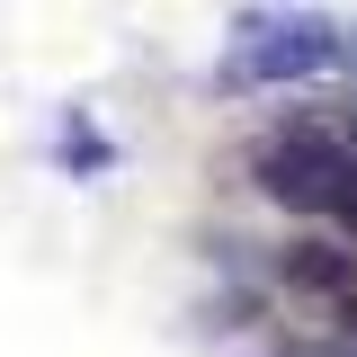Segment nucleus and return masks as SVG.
Segmentation results:
<instances>
[{
    "mask_svg": "<svg viewBox=\"0 0 357 357\" xmlns=\"http://www.w3.org/2000/svg\"><path fill=\"white\" fill-rule=\"evenodd\" d=\"M349 54V36L331 27V18H250L241 45H232V72L223 81H304V72H331Z\"/></svg>",
    "mask_w": 357,
    "mask_h": 357,
    "instance_id": "nucleus-1",
    "label": "nucleus"
},
{
    "mask_svg": "<svg viewBox=\"0 0 357 357\" xmlns=\"http://www.w3.org/2000/svg\"><path fill=\"white\" fill-rule=\"evenodd\" d=\"M259 178H268V197L295 206V215H340V197L357 188V161L331 143V134H277L268 161H259Z\"/></svg>",
    "mask_w": 357,
    "mask_h": 357,
    "instance_id": "nucleus-2",
    "label": "nucleus"
},
{
    "mask_svg": "<svg viewBox=\"0 0 357 357\" xmlns=\"http://www.w3.org/2000/svg\"><path fill=\"white\" fill-rule=\"evenodd\" d=\"M295 286H349V250H321V241H295V259H286Z\"/></svg>",
    "mask_w": 357,
    "mask_h": 357,
    "instance_id": "nucleus-3",
    "label": "nucleus"
},
{
    "mask_svg": "<svg viewBox=\"0 0 357 357\" xmlns=\"http://www.w3.org/2000/svg\"><path fill=\"white\" fill-rule=\"evenodd\" d=\"M349 63H357V36H349Z\"/></svg>",
    "mask_w": 357,
    "mask_h": 357,
    "instance_id": "nucleus-4",
    "label": "nucleus"
}]
</instances>
